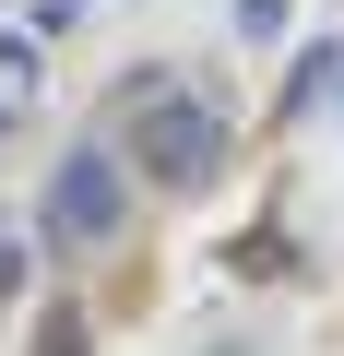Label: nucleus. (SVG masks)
I'll return each instance as SVG.
<instances>
[{"label":"nucleus","mask_w":344,"mask_h":356,"mask_svg":"<svg viewBox=\"0 0 344 356\" xmlns=\"http://www.w3.org/2000/svg\"><path fill=\"white\" fill-rule=\"evenodd\" d=\"M131 166L154 178V191H214V166H226L214 107H190V95L154 83V107H131Z\"/></svg>","instance_id":"f257e3e1"},{"label":"nucleus","mask_w":344,"mask_h":356,"mask_svg":"<svg viewBox=\"0 0 344 356\" xmlns=\"http://www.w3.org/2000/svg\"><path fill=\"white\" fill-rule=\"evenodd\" d=\"M119 214H131V166H119L107 143H72L60 178H48V238L95 250V238H119Z\"/></svg>","instance_id":"f03ea898"},{"label":"nucleus","mask_w":344,"mask_h":356,"mask_svg":"<svg viewBox=\"0 0 344 356\" xmlns=\"http://www.w3.org/2000/svg\"><path fill=\"white\" fill-rule=\"evenodd\" d=\"M320 95H332V48H309V60H297V83H285V107H297V119H309V107H320Z\"/></svg>","instance_id":"7ed1b4c3"},{"label":"nucleus","mask_w":344,"mask_h":356,"mask_svg":"<svg viewBox=\"0 0 344 356\" xmlns=\"http://www.w3.org/2000/svg\"><path fill=\"white\" fill-rule=\"evenodd\" d=\"M36 356H83V309H48V332H36Z\"/></svg>","instance_id":"20e7f679"},{"label":"nucleus","mask_w":344,"mask_h":356,"mask_svg":"<svg viewBox=\"0 0 344 356\" xmlns=\"http://www.w3.org/2000/svg\"><path fill=\"white\" fill-rule=\"evenodd\" d=\"M238 24H249V36H273V24H285V0H238Z\"/></svg>","instance_id":"39448f33"},{"label":"nucleus","mask_w":344,"mask_h":356,"mask_svg":"<svg viewBox=\"0 0 344 356\" xmlns=\"http://www.w3.org/2000/svg\"><path fill=\"white\" fill-rule=\"evenodd\" d=\"M13 285H24V250H13V238H0V297H13Z\"/></svg>","instance_id":"423d86ee"}]
</instances>
